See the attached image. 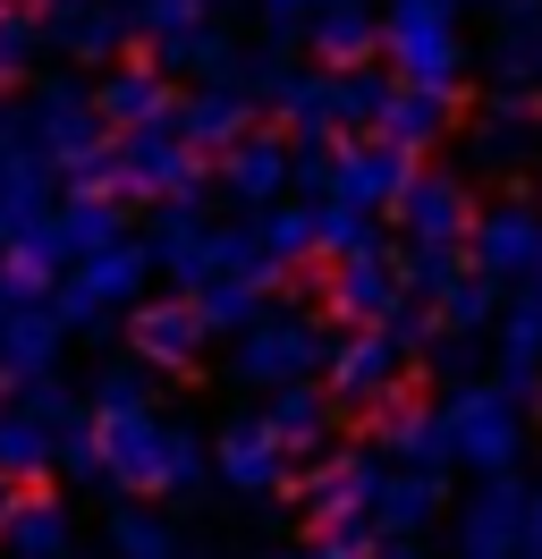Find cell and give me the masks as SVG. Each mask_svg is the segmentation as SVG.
Wrapping results in <instances>:
<instances>
[{
  "label": "cell",
  "mask_w": 542,
  "mask_h": 559,
  "mask_svg": "<svg viewBox=\"0 0 542 559\" xmlns=\"http://www.w3.org/2000/svg\"><path fill=\"white\" fill-rule=\"evenodd\" d=\"M373 559H433V551H424L415 534H381V551H373Z\"/></svg>",
  "instance_id": "35"
},
{
  "label": "cell",
  "mask_w": 542,
  "mask_h": 559,
  "mask_svg": "<svg viewBox=\"0 0 542 559\" xmlns=\"http://www.w3.org/2000/svg\"><path fill=\"white\" fill-rule=\"evenodd\" d=\"M263 297H271V280H203L196 288V314H203V331L212 340H237V331H255L263 322Z\"/></svg>",
  "instance_id": "28"
},
{
  "label": "cell",
  "mask_w": 542,
  "mask_h": 559,
  "mask_svg": "<svg viewBox=\"0 0 542 559\" xmlns=\"http://www.w3.org/2000/svg\"><path fill=\"white\" fill-rule=\"evenodd\" d=\"M331 314L347 322V331H390V322L406 314V272L390 263V246H381V238H373L365 254H339Z\"/></svg>",
  "instance_id": "12"
},
{
  "label": "cell",
  "mask_w": 542,
  "mask_h": 559,
  "mask_svg": "<svg viewBox=\"0 0 542 559\" xmlns=\"http://www.w3.org/2000/svg\"><path fill=\"white\" fill-rule=\"evenodd\" d=\"M280 187H297V153H288L280 136H237L229 144V195L246 212H271Z\"/></svg>",
  "instance_id": "19"
},
{
  "label": "cell",
  "mask_w": 542,
  "mask_h": 559,
  "mask_svg": "<svg viewBox=\"0 0 542 559\" xmlns=\"http://www.w3.org/2000/svg\"><path fill=\"white\" fill-rule=\"evenodd\" d=\"M17 500H26V475H0V534H9V518H17Z\"/></svg>",
  "instance_id": "36"
},
{
  "label": "cell",
  "mask_w": 542,
  "mask_h": 559,
  "mask_svg": "<svg viewBox=\"0 0 542 559\" xmlns=\"http://www.w3.org/2000/svg\"><path fill=\"white\" fill-rule=\"evenodd\" d=\"M102 559H110V551H102Z\"/></svg>",
  "instance_id": "40"
},
{
  "label": "cell",
  "mask_w": 542,
  "mask_h": 559,
  "mask_svg": "<svg viewBox=\"0 0 542 559\" xmlns=\"http://www.w3.org/2000/svg\"><path fill=\"white\" fill-rule=\"evenodd\" d=\"M483 162H517V153H526V144H534V103H526V94H508L500 110H492V119H483Z\"/></svg>",
  "instance_id": "33"
},
{
  "label": "cell",
  "mask_w": 542,
  "mask_h": 559,
  "mask_svg": "<svg viewBox=\"0 0 542 559\" xmlns=\"http://www.w3.org/2000/svg\"><path fill=\"white\" fill-rule=\"evenodd\" d=\"M381 51H390L399 85L458 94V69H467V43H458V0H390V9H381Z\"/></svg>",
  "instance_id": "3"
},
{
  "label": "cell",
  "mask_w": 542,
  "mask_h": 559,
  "mask_svg": "<svg viewBox=\"0 0 542 559\" xmlns=\"http://www.w3.org/2000/svg\"><path fill=\"white\" fill-rule=\"evenodd\" d=\"M373 450L390 457V466H415V475H440V466H458V457H449V424H440V399H390V407L373 416Z\"/></svg>",
  "instance_id": "17"
},
{
  "label": "cell",
  "mask_w": 542,
  "mask_h": 559,
  "mask_svg": "<svg viewBox=\"0 0 542 559\" xmlns=\"http://www.w3.org/2000/svg\"><path fill=\"white\" fill-rule=\"evenodd\" d=\"M153 365H110L94 373L85 407H94V450H102V484L128 491V500H178L212 475V457L187 424L153 416V390H144Z\"/></svg>",
  "instance_id": "1"
},
{
  "label": "cell",
  "mask_w": 542,
  "mask_h": 559,
  "mask_svg": "<svg viewBox=\"0 0 542 559\" xmlns=\"http://www.w3.org/2000/svg\"><path fill=\"white\" fill-rule=\"evenodd\" d=\"M102 119L128 136V128H162V119H178V103H169V76L162 69H119L102 76Z\"/></svg>",
  "instance_id": "24"
},
{
  "label": "cell",
  "mask_w": 542,
  "mask_h": 559,
  "mask_svg": "<svg viewBox=\"0 0 542 559\" xmlns=\"http://www.w3.org/2000/svg\"><path fill=\"white\" fill-rule=\"evenodd\" d=\"M263 559H331V551H322V543H314V551H263Z\"/></svg>",
  "instance_id": "38"
},
{
  "label": "cell",
  "mask_w": 542,
  "mask_h": 559,
  "mask_svg": "<svg viewBox=\"0 0 542 559\" xmlns=\"http://www.w3.org/2000/svg\"><path fill=\"white\" fill-rule=\"evenodd\" d=\"M212 475L237 491V500H263L297 475V450L271 432V416H229L221 424V441H212Z\"/></svg>",
  "instance_id": "13"
},
{
  "label": "cell",
  "mask_w": 542,
  "mask_h": 559,
  "mask_svg": "<svg viewBox=\"0 0 542 559\" xmlns=\"http://www.w3.org/2000/svg\"><path fill=\"white\" fill-rule=\"evenodd\" d=\"M433 518H440V475L390 466V484H381V534H424Z\"/></svg>",
  "instance_id": "30"
},
{
  "label": "cell",
  "mask_w": 542,
  "mask_h": 559,
  "mask_svg": "<svg viewBox=\"0 0 542 559\" xmlns=\"http://www.w3.org/2000/svg\"><path fill=\"white\" fill-rule=\"evenodd\" d=\"M390 212L406 221V246H458L474 229L467 187H458V178H440V170H415V178H406V195Z\"/></svg>",
  "instance_id": "18"
},
{
  "label": "cell",
  "mask_w": 542,
  "mask_h": 559,
  "mask_svg": "<svg viewBox=\"0 0 542 559\" xmlns=\"http://www.w3.org/2000/svg\"><path fill=\"white\" fill-rule=\"evenodd\" d=\"M406 178H415V153H399V144H381V136L331 144V195H339V204L381 212V204H399V195H406Z\"/></svg>",
  "instance_id": "16"
},
{
  "label": "cell",
  "mask_w": 542,
  "mask_h": 559,
  "mask_svg": "<svg viewBox=\"0 0 542 559\" xmlns=\"http://www.w3.org/2000/svg\"><path fill=\"white\" fill-rule=\"evenodd\" d=\"M381 484H390V457L381 450H339L305 475V525L339 534V525H381Z\"/></svg>",
  "instance_id": "8"
},
{
  "label": "cell",
  "mask_w": 542,
  "mask_h": 559,
  "mask_svg": "<svg viewBox=\"0 0 542 559\" xmlns=\"http://www.w3.org/2000/svg\"><path fill=\"white\" fill-rule=\"evenodd\" d=\"M0 551L9 559H68V509L43 500V491H26L17 518H9V534H0Z\"/></svg>",
  "instance_id": "29"
},
{
  "label": "cell",
  "mask_w": 542,
  "mask_h": 559,
  "mask_svg": "<svg viewBox=\"0 0 542 559\" xmlns=\"http://www.w3.org/2000/svg\"><path fill=\"white\" fill-rule=\"evenodd\" d=\"M534 551V484L526 475H483L458 509V559H526Z\"/></svg>",
  "instance_id": "9"
},
{
  "label": "cell",
  "mask_w": 542,
  "mask_h": 559,
  "mask_svg": "<svg viewBox=\"0 0 542 559\" xmlns=\"http://www.w3.org/2000/svg\"><path fill=\"white\" fill-rule=\"evenodd\" d=\"M406 340L399 322L390 331H347L331 348V365H322V390H331L339 407H390L399 399V373H406Z\"/></svg>",
  "instance_id": "11"
},
{
  "label": "cell",
  "mask_w": 542,
  "mask_h": 559,
  "mask_svg": "<svg viewBox=\"0 0 542 559\" xmlns=\"http://www.w3.org/2000/svg\"><path fill=\"white\" fill-rule=\"evenodd\" d=\"M136 35L162 43L169 60L196 51V43H203V0H136Z\"/></svg>",
  "instance_id": "32"
},
{
  "label": "cell",
  "mask_w": 542,
  "mask_h": 559,
  "mask_svg": "<svg viewBox=\"0 0 542 559\" xmlns=\"http://www.w3.org/2000/svg\"><path fill=\"white\" fill-rule=\"evenodd\" d=\"M203 314H196V297H144L128 314V348H136V365H153V373H187L203 356Z\"/></svg>",
  "instance_id": "15"
},
{
  "label": "cell",
  "mask_w": 542,
  "mask_h": 559,
  "mask_svg": "<svg viewBox=\"0 0 542 559\" xmlns=\"http://www.w3.org/2000/svg\"><path fill=\"white\" fill-rule=\"evenodd\" d=\"M500 76L508 85H542V0H508L500 9Z\"/></svg>",
  "instance_id": "31"
},
{
  "label": "cell",
  "mask_w": 542,
  "mask_h": 559,
  "mask_svg": "<svg viewBox=\"0 0 542 559\" xmlns=\"http://www.w3.org/2000/svg\"><path fill=\"white\" fill-rule=\"evenodd\" d=\"M517 306H534V314H542V263H534V280L517 288Z\"/></svg>",
  "instance_id": "37"
},
{
  "label": "cell",
  "mask_w": 542,
  "mask_h": 559,
  "mask_svg": "<svg viewBox=\"0 0 542 559\" xmlns=\"http://www.w3.org/2000/svg\"><path fill=\"white\" fill-rule=\"evenodd\" d=\"M110 178H119V195H144V204H196V144L178 119L128 128L110 144Z\"/></svg>",
  "instance_id": "7"
},
{
  "label": "cell",
  "mask_w": 542,
  "mask_h": 559,
  "mask_svg": "<svg viewBox=\"0 0 542 559\" xmlns=\"http://www.w3.org/2000/svg\"><path fill=\"white\" fill-rule=\"evenodd\" d=\"M526 399H508L500 382H458L440 399V424H449V457L467 475H517L526 466Z\"/></svg>",
  "instance_id": "2"
},
{
  "label": "cell",
  "mask_w": 542,
  "mask_h": 559,
  "mask_svg": "<svg viewBox=\"0 0 542 559\" xmlns=\"http://www.w3.org/2000/svg\"><path fill=\"white\" fill-rule=\"evenodd\" d=\"M144 272H153V254L144 246H102V254H85V263H68L60 288H51V306H60L68 331H102V322H128L136 306H144Z\"/></svg>",
  "instance_id": "5"
},
{
  "label": "cell",
  "mask_w": 542,
  "mask_h": 559,
  "mask_svg": "<svg viewBox=\"0 0 542 559\" xmlns=\"http://www.w3.org/2000/svg\"><path fill=\"white\" fill-rule=\"evenodd\" d=\"M85 424V407L68 399L51 373L43 382H0V475H43V466H60L68 432Z\"/></svg>",
  "instance_id": "4"
},
{
  "label": "cell",
  "mask_w": 542,
  "mask_h": 559,
  "mask_svg": "<svg viewBox=\"0 0 542 559\" xmlns=\"http://www.w3.org/2000/svg\"><path fill=\"white\" fill-rule=\"evenodd\" d=\"M373 43H381V17H373V0H347V9H322L314 26H305V51L322 60V69H365Z\"/></svg>",
  "instance_id": "21"
},
{
  "label": "cell",
  "mask_w": 542,
  "mask_h": 559,
  "mask_svg": "<svg viewBox=\"0 0 542 559\" xmlns=\"http://www.w3.org/2000/svg\"><path fill=\"white\" fill-rule=\"evenodd\" d=\"M440 128H449V94H424V85H390V103L373 119V136L399 144V153H424Z\"/></svg>",
  "instance_id": "26"
},
{
  "label": "cell",
  "mask_w": 542,
  "mask_h": 559,
  "mask_svg": "<svg viewBox=\"0 0 542 559\" xmlns=\"http://www.w3.org/2000/svg\"><path fill=\"white\" fill-rule=\"evenodd\" d=\"M492 382H500L508 399H534L542 390V314L534 306H508L500 340H492Z\"/></svg>",
  "instance_id": "22"
},
{
  "label": "cell",
  "mask_w": 542,
  "mask_h": 559,
  "mask_svg": "<svg viewBox=\"0 0 542 559\" xmlns=\"http://www.w3.org/2000/svg\"><path fill=\"white\" fill-rule=\"evenodd\" d=\"M9 9H43V0H9Z\"/></svg>",
  "instance_id": "39"
},
{
  "label": "cell",
  "mask_w": 542,
  "mask_h": 559,
  "mask_svg": "<svg viewBox=\"0 0 542 559\" xmlns=\"http://www.w3.org/2000/svg\"><path fill=\"white\" fill-rule=\"evenodd\" d=\"M271 432L288 441L297 457H322V441H331V416H339V399L331 390H314V382H288V390H271Z\"/></svg>",
  "instance_id": "23"
},
{
  "label": "cell",
  "mask_w": 542,
  "mask_h": 559,
  "mask_svg": "<svg viewBox=\"0 0 542 559\" xmlns=\"http://www.w3.org/2000/svg\"><path fill=\"white\" fill-rule=\"evenodd\" d=\"M119 187H68L60 212H51V229H60V254L68 263H85L102 246H119V204H110Z\"/></svg>",
  "instance_id": "20"
},
{
  "label": "cell",
  "mask_w": 542,
  "mask_h": 559,
  "mask_svg": "<svg viewBox=\"0 0 542 559\" xmlns=\"http://www.w3.org/2000/svg\"><path fill=\"white\" fill-rule=\"evenodd\" d=\"M331 331L314 314H263L255 331H237V348H229V382L246 390H288V382H314L322 365H331Z\"/></svg>",
  "instance_id": "6"
},
{
  "label": "cell",
  "mask_w": 542,
  "mask_h": 559,
  "mask_svg": "<svg viewBox=\"0 0 542 559\" xmlns=\"http://www.w3.org/2000/svg\"><path fill=\"white\" fill-rule=\"evenodd\" d=\"M263 9H271V26H280V35H297V26H314L322 9H347V0H263Z\"/></svg>",
  "instance_id": "34"
},
{
  "label": "cell",
  "mask_w": 542,
  "mask_h": 559,
  "mask_svg": "<svg viewBox=\"0 0 542 559\" xmlns=\"http://www.w3.org/2000/svg\"><path fill=\"white\" fill-rule=\"evenodd\" d=\"M467 263L483 280H500V288H526L542 263V212L534 204H500V212H483L467 229Z\"/></svg>",
  "instance_id": "14"
},
{
  "label": "cell",
  "mask_w": 542,
  "mask_h": 559,
  "mask_svg": "<svg viewBox=\"0 0 542 559\" xmlns=\"http://www.w3.org/2000/svg\"><path fill=\"white\" fill-rule=\"evenodd\" d=\"M246 119H255V103L237 94V76H221V85H203L196 103L178 110V128H187V144H196V153H229V144L246 136Z\"/></svg>",
  "instance_id": "25"
},
{
  "label": "cell",
  "mask_w": 542,
  "mask_h": 559,
  "mask_svg": "<svg viewBox=\"0 0 542 559\" xmlns=\"http://www.w3.org/2000/svg\"><path fill=\"white\" fill-rule=\"evenodd\" d=\"M68 348V322L43 288H17L0 272V382H43Z\"/></svg>",
  "instance_id": "10"
},
{
  "label": "cell",
  "mask_w": 542,
  "mask_h": 559,
  "mask_svg": "<svg viewBox=\"0 0 542 559\" xmlns=\"http://www.w3.org/2000/svg\"><path fill=\"white\" fill-rule=\"evenodd\" d=\"M102 551L110 559H187V543H178V525L153 500H128V509H110V543Z\"/></svg>",
  "instance_id": "27"
}]
</instances>
